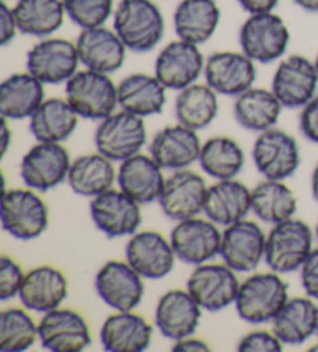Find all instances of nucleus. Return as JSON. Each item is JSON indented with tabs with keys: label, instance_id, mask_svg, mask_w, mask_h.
Masks as SVG:
<instances>
[{
	"label": "nucleus",
	"instance_id": "423d86ee",
	"mask_svg": "<svg viewBox=\"0 0 318 352\" xmlns=\"http://www.w3.org/2000/svg\"><path fill=\"white\" fill-rule=\"evenodd\" d=\"M289 42V28L273 11L248 14L240 30L241 50L258 64H272L283 58Z\"/></svg>",
	"mask_w": 318,
	"mask_h": 352
},
{
	"label": "nucleus",
	"instance_id": "c03bdc74",
	"mask_svg": "<svg viewBox=\"0 0 318 352\" xmlns=\"http://www.w3.org/2000/svg\"><path fill=\"white\" fill-rule=\"evenodd\" d=\"M299 278H301V286L306 295L318 301V248L312 250L308 259L304 261L299 269Z\"/></svg>",
	"mask_w": 318,
	"mask_h": 352
},
{
	"label": "nucleus",
	"instance_id": "473e14b6",
	"mask_svg": "<svg viewBox=\"0 0 318 352\" xmlns=\"http://www.w3.org/2000/svg\"><path fill=\"white\" fill-rule=\"evenodd\" d=\"M115 180L117 171L114 168V162L100 153L76 157L67 175V184L72 191L78 196L90 199L112 190Z\"/></svg>",
	"mask_w": 318,
	"mask_h": 352
},
{
	"label": "nucleus",
	"instance_id": "f03ea898",
	"mask_svg": "<svg viewBox=\"0 0 318 352\" xmlns=\"http://www.w3.org/2000/svg\"><path fill=\"white\" fill-rule=\"evenodd\" d=\"M289 300V286L277 272L253 273L241 283L235 306L240 318L250 324L272 321Z\"/></svg>",
	"mask_w": 318,
	"mask_h": 352
},
{
	"label": "nucleus",
	"instance_id": "c9c22d12",
	"mask_svg": "<svg viewBox=\"0 0 318 352\" xmlns=\"http://www.w3.org/2000/svg\"><path fill=\"white\" fill-rule=\"evenodd\" d=\"M13 11L19 33L41 39L56 33L67 16L63 0H17Z\"/></svg>",
	"mask_w": 318,
	"mask_h": 352
},
{
	"label": "nucleus",
	"instance_id": "2eb2a0df",
	"mask_svg": "<svg viewBox=\"0 0 318 352\" xmlns=\"http://www.w3.org/2000/svg\"><path fill=\"white\" fill-rule=\"evenodd\" d=\"M205 58L199 45L177 39L165 45L156 59L154 75L168 90L187 89L204 75Z\"/></svg>",
	"mask_w": 318,
	"mask_h": 352
},
{
	"label": "nucleus",
	"instance_id": "7ed1b4c3",
	"mask_svg": "<svg viewBox=\"0 0 318 352\" xmlns=\"http://www.w3.org/2000/svg\"><path fill=\"white\" fill-rule=\"evenodd\" d=\"M65 100L79 118L101 121L118 106V86L107 74L85 69L65 82Z\"/></svg>",
	"mask_w": 318,
	"mask_h": 352
},
{
	"label": "nucleus",
	"instance_id": "6e6d98bb",
	"mask_svg": "<svg viewBox=\"0 0 318 352\" xmlns=\"http://www.w3.org/2000/svg\"><path fill=\"white\" fill-rule=\"evenodd\" d=\"M310 351H318V344H317V346H312Z\"/></svg>",
	"mask_w": 318,
	"mask_h": 352
},
{
	"label": "nucleus",
	"instance_id": "bb28decb",
	"mask_svg": "<svg viewBox=\"0 0 318 352\" xmlns=\"http://www.w3.org/2000/svg\"><path fill=\"white\" fill-rule=\"evenodd\" d=\"M252 211V190L235 179L218 180L208 186L204 213L219 227L246 219Z\"/></svg>",
	"mask_w": 318,
	"mask_h": 352
},
{
	"label": "nucleus",
	"instance_id": "412c9836",
	"mask_svg": "<svg viewBox=\"0 0 318 352\" xmlns=\"http://www.w3.org/2000/svg\"><path fill=\"white\" fill-rule=\"evenodd\" d=\"M125 256L138 275L162 279L174 269L176 253L171 241L157 232H137L126 244Z\"/></svg>",
	"mask_w": 318,
	"mask_h": 352
},
{
	"label": "nucleus",
	"instance_id": "4468645a",
	"mask_svg": "<svg viewBox=\"0 0 318 352\" xmlns=\"http://www.w3.org/2000/svg\"><path fill=\"white\" fill-rule=\"evenodd\" d=\"M90 216L95 227L111 239L136 234L142 226L140 204L114 188L90 200Z\"/></svg>",
	"mask_w": 318,
	"mask_h": 352
},
{
	"label": "nucleus",
	"instance_id": "9b49d317",
	"mask_svg": "<svg viewBox=\"0 0 318 352\" xmlns=\"http://www.w3.org/2000/svg\"><path fill=\"white\" fill-rule=\"evenodd\" d=\"M256 169L264 179L286 180L298 171L301 154L297 140L281 129L261 132L252 148Z\"/></svg>",
	"mask_w": 318,
	"mask_h": 352
},
{
	"label": "nucleus",
	"instance_id": "20e7f679",
	"mask_svg": "<svg viewBox=\"0 0 318 352\" xmlns=\"http://www.w3.org/2000/svg\"><path fill=\"white\" fill-rule=\"evenodd\" d=\"M314 233L301 219L275 223L266 238L264 261L272 272L279 275L301 269L304 261L314 250Z\"/></svg>",
	"mask_w": 318,
	"mask_h": 352
},
{
	"label": "nucleus",
	"instance_id": "0eeeda50",
	"mask_svg": "<svg viewBox=\"0 0 318 352\" xmlns=\"http://www.w3.org/2000/svg\"><path fill=\"white\" fill-rule=\"evenodd\" d=\"M148 140L142 117L121 109L100 121L95 131L96 153L112 162H125L140 154Z\"/></svg>",
	"mask_w": 318,
	"mask_h": 352
},
{
	"label": "nucleus",
	"instance_id": "603ef678",
	"mask_svg": "<svg viewBox=\"0 0 318 352\" xmlns=\"http://www.w3.org/2000/svg\"><path fill=\"white\" fill-rule=\"evenodd\" d=\"M310 191L312 196H314V199L318 202V163L310 175Z\"/></svg>",
	"mask_w": 318,
	"mask_h": 352
},
{
	"label": "nucleus",
	"instance_id": "c756f323",
	"mask_svg": "<svg viewBox=\"0 0 318 352\" xmlns=\"http://www.w3.org/2000/svg\"><path fill=\"white\" fill-rule=\"evenodd\" d=\"M44 82L30 72L13 74L0 84V113L3 118L19 121L30 118L45 100Z\"/></svg>",
	"mask_w": 318,
	"mask_h": 352
},
{
	"label": "nucleus",
	"instance_id": "a878e982",
	"mask_svg": "<svg viewBox=\"0 0 318 352\" xmlns=\"http://www.w3.org/2000/svg\"><path fill=\"white\" fill-rule=\"evenodd\" d=\"M163 168L151 155L137 154L121 162L117 173L120 190L140 205L158 200L165 186Z\"/></svg>",
	"mask_w": 318,
	"mask_h": 352
},
{
	"label": "nucleus",
	"instance_id": "4be33fe9",
	"mask_svg": "<svg viewBox=\"0 0 318 352\" xmlns=\"http://www.w3.org/2000/svg\"><path fill=\"white\" fill-rule=\"evenodd\" d=\"M79 60L85 69L112 75L125 65L127 47L114 28H84L76 39Z\"/></svg>",
	"mask_w": 318,
	"mask_h": 352
},
{
	"label": "nucleus",
	"instance_id": "3c124183",
	"mask_svg": "<svg viewBox=\"0 0 318 352\" xmlns=\"http://www.w3.org/2000/svg\"><path fill=\"white\" fill-rule=\"evenodd\" d=\"M293 3L306 13H318V0H293Z\"/></svg>",
	"mask_w": 318,
	"mask_h": 352
},
{
	"label": "nucleus",
	"instance_id": "cd10ccee",
	"mask_svg": "<svg viewBox=\"0 0 318 352\" xmlns=\"http://www.w3.org/2000/svg\"><path fill=\"white\" fill-rule=\"evenodd\" d=\"M100 340L109 352H143L151 346L152 326L134 311H117L103 323Z\"/></svg>",
	"mask_w": 318,
	"mask_h": 352
},
{
	"label": "nucleus",
	"instance_id": "864d4df0",
	"mask_svg": "<svg viewBox=\"0 0 318 352\" xmlns=\"http://www.w3.org/2000/svg\"><path fill=\"white\" fill-rule=\"evenodd\" d=\"M314 64H315V69H317V74H318V53H317V56L314 59Z\"/></svg>",
	"mask_w": 318,
	"mask_h": 352
},
{
	"label": "nucleus",
	"instance_id": "5fc2aeb1",
	"mask_svg": "<svg viewBox=\"0 0 318 352\" xmlns=\"http://www.w3.org/2000/svg\"><path fill=\"white\" fill-rule=\"evenodd\" d=\"M315 238H317V242H318V223H317V228H315Z\"/></svg>",
	"mask_w": 318,
	"mask_h": 352
},
{
	"label": "nucleus",
	"instance_id": "a211bd4d",
	"mask_svg": "<svg viewBox=\"0 0 318 352\" xmlns=\"http://www.w3.org/2000/svg\"><path fill=\"white\" fill-rule=\"evenodd\" d=\"M266 238L256 222L237 221L225 227L219 256L236 273L253 272L258 269L261 261H264Z\"/></svg>",
	"mask_w": 318,
	"mask_h": 352
},
{
	"label": "nucleus",
	"instance_id": "4d7b16f0",
	"mask_svg": "<svg viewBox=\"0 0 318 352\" xmlns=\"http://www.w3.org/2000/svg\"><path fill=\"white\" fill-rule=\"evenodd\" d=\"M317 336H318V329H317Z\"/></svg>",
	"mask_w": 318,
	"mask_h": 352
},
{
	"label": "nucleus",
	"instance_id": "ea45409f",
	"mask_svg": "<svg viewBox=\"0 0 318 352\" xmlns=\"http://www.w3.org/2000/svg\"><path fill=\"white\" fill-rule=\"evenodd\" d=\"M38 338V324L27 311L11 307L0 314V351H27Z\"/></svg>",
	"mask_w": 318,
	"mask_h": 352
},
{
	"label": "nucleus",
	"instance_id": "7c9ffc66",
	"mask_svg": "<svg viewBox=\"0 0 318 352\" xmlns=\"http://www.w3.org/2000/svg\"><path fill=\"white\" fill-rule=\"evenodd\" d=\"M318 329V306L310 296L289 298L272 320V331L283 344L297 346L315 336Z\"/></svg>",
	"mask_w": 318,
	"mask_h": 352
},
{
	"label": "nucleus",
	"instance_id": "f704fd0d",
	"mask_svg": "<svg viewBox=\"0 0 318 352\" xmlns=\"http://www.w3.org/2000/svg\"><path fill=\"white\" fill-rule=\"evenodd\" d=\"M78 120L65 98H48L30 117V132L38 142L63 143L76 131Z\"/></svg>",
	"mask_w": 318,
	"mask_h": 352
},
{
	"label": "nucleus",
	"instance_id": "ddd939ff",
	"mask_svg": "<svg viewBox=\"0 0 318 352\" xmlns=\"http://www.w3.org/2000/svg\"><path fill=\"white\" fill-rule=\"evenodd\" d=\"M318 74L314 60L290 54L278 64L272 78V92L286 109H303L317 95Z\"/></svg>",
	"mask_w": 318,
	"mask_h": 352
},
{
	"label": "nucleus",
	"instance_id": "f8f14e48",
	"mask_svg": "<svg viewBox=\"0 0 318 352\" xmlns=\"http://www.w3.org/2000/svg\"><path fill=\"white\" fill-rule=\"evenodd\" d=\"M70 165V154L63 144L38 142L22 157L21 179L27 188L47 192L64 184Z\"/></svg>",
	"mask_w": 318,
	"mask_h": 352
},
{
	"label": "nucleus",
	"instance_id": "49530a36",
	"mask_svg": "<svg viewBox=\"0 0 318 352\" xmlns=\"http://www.w3.org/2000/svg\"><path fill=\"white\" fill-rule=\"evenodd\" d=\"M19 28L14 17V11L10 5L2 0L0 3V45L7 47L10 42H13Z\"/></svg>",
	"mask_w": 318,
	"mask_h": 352
},
{
	"label": "nucleus",
	"instance_id": "9d476101",
	"mask_svg": "<svg viewBox=\"0 0 318 352\" xmlns=\"http://www.w3.org/2000/svg\"><path fill=\"white\" fill-rule=\"evenodd\" d=\"M215 222L199 216L179 221L171 230V245L182 263L200 265L221 254L222 232Z\"/></svg>",
	"mask_w": 318,
	"mask_h": 352
},
{
	"label": "nucleus",
	"instance_id": "72a5a7b5",
	"mask_svg": "<svg viewBox=\"0 0 318 352\" xmlns=\"http://www.w3.org/2000/svg\"><path fill=\"white\" fill-rule=\"evenodd\" d=\"M283 104L271 90L261 87H250L237 95L233 104L236 123L252 132H264L278 123Z\"/></svg>",
	"mask_w": 318,
	"mask_h": 352
},
{
	"label": "nucleus",
	"instance_id": "a19ab883",
	"mask_svg": "<svg viewBox=\"0 0 318 352\" xmlns=\"http://www.w3.org/2000/svg\"><path fill=\"white\" fill-rule=\"evenodd\" d=\"M67 16L81 30L101 27L114 16V0H63Z\"/></svg>",
	"mask_w": 318,
	"mask_h": 352
},
{
	"label": "nucleus",
	"instance_id": "8fccbe9b",
	"mask_svg": "<svg viewBox=\"0 0 318 352\" xmlns=\"http://www.w3.org/2000/svg\"><path fill=\"white\" fill-rule=\"evenodd\" d=\"M10 140H11V132L8 127V120L2 117V157H5L7 151L10 148Z\"/></svg>",
	"mask_w": 318,
	"mask_h": 352
},
{
	"label": "nucleus",
	"instance_id": "de8ad7c7",
	"mask_svg": "<svg viewBox=\"0 0 318 352\" xmlns=\"http://www.w3.org/2000/svg\"><path fill=\"white\" fill-rule=\"evenodd\" d=\"M236 2L248 14H258L271 13V11L278 7L279 0H236Z\"/></svg>",
	"mask_w": 318,
	"mask_h": 352
},
{
	"label": "nucleus",
	"instance_id": "09e8293b",
	"mask_svg": "<svg viewBox=\"0 0 318 352\" xmlns=\"http://www.w3.org/2000/svg\"><path fill=\"white\" fill-rule=\"evenodd\" d=\"M171 351H174V352H208L210 351V346H208L204 340L194 338L191 336V337L177 340V342H174Z\"/></svg>",
	"mask_w": 318,
	"mask_h": 352
},
{
	"label": "nucleus",
	"instance_id": "393cba45",
	"mask_svg": "<svg viewBox=\"0 0 318 352\" xmlns=\"http://www.w3.org/2000/svg\"><path fill=\"white\" fill-rule=\"evenodd\" d=\"M69 294V283L63 272L52 265L30 270L23 279L19 298L28 311L47 314L61 307Z\"/></svg>",
	"mask_w": 318,
	"mask_h": 352
},
{
	"label": "nucleus",
	"instance_id": "c85d7f7f",
	"mask_svg": "<svg viewBox=\"0 0 318 352\" xmlns=\"http://www.w3.org/2000/svg\"><path fill=\"white\" fill-rule=\"evenodd\" d=\"M177 38L202 45L215 36L221 22V8L216 0H182L174 16Z\"/></svg>",
	"mask_w": 318,
	"mask_h": 352
},
{
	"label": "nucleus",
	"instance_id": "6ab92c4d",
	"mask_svg": "<svg viewBox=\"0 0 318 352\" xmlns=\"http://www.w3.org/2000/svg\"><path fill=\"white\" fill-rule=\"evenodd\" d=\"M256 63L241 52H216L205 59L204 76L218 95L236 96L253 87Z\"/></svg>",
	"mask_w": 318,
	"mask_h": 352
},
{
	"label": "nucleus",
	"instance_id": "6e6552de",
	"mask_svg": "<svg viewBox=\"0 0 318 352\" xmlns=\"http://www.w3.org/2000/svg\"><path fill=\"white\" fill-rule=\"evenodd\" d=\"M81 64L76 42L63 38H44L27 53V72L41 82L58 86L65 84Z\"/></svg>",
	"mask_w": 318,
	"mask_h": 352
},
{
	"label": "nucleus",
	"instance_id": "dca6fc26",
	"mask_svg": "<svg viewBox=\"0 0 318 352\" xmlns=\"http://www.w3.org/2000/svg\"><path fill=\"white\" fill-rule=\"evenodd\" d=\"M95 290L115 311H134L145 295L143 276L138 275L127 261H107L96 273Z\"/></svg>",
	"mask_w": 318,
	"mask_h": 352
},
{
	"label": "nucleus",
	"instance_id": "2f4dec72",
	"mask_svg": "<svg viewBox=\"0 0 318 352\" xmlns=\"http://www.w3.org/2000/svg\"><path fill=\"white\" fill-rule=\"evenodd\" d=\"M167 90L156 75H127L118 84V106L137 117H152L163 112Z\"/></svg>",
	"mask_w": 318,
	"mask_h": 352
},
{
	"label": "nucleus",
	"instance_id": "b1692460",
	"mask_svg": "<svg viewBox=\"0 0 318 352\" xmlns=\"http://www.w3.org/2000/svg\"><path fill=\"white\" fill-rule=\"evenodd\" d=\"M202 143L198 131L180 123L158 131L149 143V155L163 169L177 171L199 162Z\"/></svg>",
	"mask_w": 318,
	"mask_h": 352
},
{
	"label": "nucleus",
	"instance_id": "aec40b11",
	"mask_svg": "<svg viewBox=\"0 0 318 352\" xmlns=\"http://www.w3.org/2000/svg\"><path fill=\"white\" fill-rule=\"evenodd\" d=\"M38 331L42 348L52 352H79L92 343L87 321L72 309L58 307L44 314Z\"/></svg>",
	"mask_w": 318,
	"mask_h": 352
},
{
	"label": "nucleus",
	"instance_id": "a18cd8bd",
	"mask_svg": "<svg viewBox=\"0 0 318 352\" xmlns=\"http://www.w3.org/2000/svg\"><path fill=\"white\" fill-rule=\"evenodd\" d=\"M299 131L309 142L318 144V95H315L299 113Z\"/></svg>",
	"mask_w": 318,
	"mask_h": 352
},
{
	"label": "nucleus",
	"instance_id": "1a4fd4ad",
	"mask_svg": "<svg viewBox=\"0 0 318 352\" xmlns=\"http://www.w3.org/2000/svg\"><path fill=\"white\" fill-rule=\"evenodd\" d=\"M241 283L227 264H200L191 272L187 290L208 312H219L235 305Z\"/></svg>",
	"mask_w": 318,
	"mask_h": 352
},
{
	"label": "nucleus",
	"instance_id": "f257e3e1",
	"mask_svg": "<svg viewBox=\"0 0 318 352\" xmlns=\"http://www.w3.org/2000/svg\"><path fill=\"white\" fill-rule=\"evenodd\" d=\"M112 28L127 50L148 53L163 39L165 17L152 0H121L114 11Z\"/></svg>",
	"mask_w": 318,
	"mask_h": 352
},
{
	"label": "nucleus",
	"instance_id": "f3484780",
	"mask_svg": "<svg viewBox=\"0 0 318 352\" xmlns=\"http://www.w3.org/2000/svg\"><path fill=\"white\" fill-rule=\"evenodd\" d=\"M208 186L202 175L189 169H177L165 180L158 204L165 216L183 221L204 213Z\"/></svg>",
	"mask_w": 318,
	"mask_h": 352
},
{
	"label": "nucleus",
	"instance_id": "5701e85b",
	"mask_svg": "<svg viewBox=\"0 0 318 352\" xmlns=\"http://www.w3.org/2000/svg\"><path fill=\"white\" fill-rule=\"evenodd\" d=\"M202 309L188 290H168L156 306V326L163 337L173 342L194 336L198 331Z\"/></svg>",
	"mask_w": 318,
	"mask_h": 352
},
{
	"label": "nucleus",
	"instance_id": "4c0bfd02",
	"mask_svg": "<svg viewBox=\"0 0 318 352\" xmlns=\"http://www.w3.org/2000/svg\"><path fill=\"white\" fill-rule=\"evenodd\" d=\"M298 200L295 192L284 180H268L256 185L252 190V211L259 221L279 223L295 216Z\"/></svg>",
	"mask_w": 318,
	"mask_h": 352
},
{
	"label": "nucleus",
	"instance_id": "39448f33",
	"mask_svg": "<svg viewBox=\"0 0 318 352\" xmlns=\"http://www.w3.org/2000/svg\"><path fill=\"white\" fill-rule=\"evenodd\" d=\"M0 221L10 236L19 241H33L45 232L50 222L48 206L32 188L3 190Z\"/></svg>",
	"mask_w": 318,
	"mask_h": 352
},
{
	"label": "nucleus",
	"instance_id": "79ce46f5",
	"mask_svg": "<svg viewBox=\"0 0 318 352\" xmlns=\"http://www.w3.org/2000/svg\"><path fill=\"white\" fill-rule=\"evenodd\" d=\"M25 275L13 258H0V300L8 301L19 295Z\"/></svg>",
	"mask_w": 318,
	"mask_h": 352
},
{
	"label": "nucleus",
	"instance_id": "e433bc0d",
	"mask_svg": "<svg viewBox=\"0 0 318 352\" xmlns=\"http://www.w3.org/2000/svg\"><path fill=\"white\" fill-rule=\"evenodd\" d=\"M218 111V94L208 84H191L180 90L174 102L177 123L198 132L206 129L215 121Z\"/></svg>",
	"mask_w": 318,
	"mask_h": 352
},
{
	"label": "nucleus",
	"instance_id": "58836bf2",
	"mask_svg": "<svg viewBox=\"0 0 318 352\" xmlns=\"http://www.w3.org/2000/svg\"><path fill=\"white\" fill-rule=\"evenodd\" d=\"M246 154L241 144L230 137H213L202 144L199 165L216 180L235 179L242 171Z\"/></svg>",
	"mask_w": 318,
	"mask_h": 352
},
{
	"label": "nucleus",
	"instance_id": "37998d69",
	"mask_svg": "<svg viewBox=\"0 0 318 352\" xmlns=\"http://www.w3.org/2000/svg\"><path fill=\"white\" fill-rule=\"evenodd\" d=\"M240 352H281L283 342L275 336V332L253 331L244 336L237 343Z\"/></svg>",
	"mask_w": 318,
	"mask_h": 352
}]
</instances>
